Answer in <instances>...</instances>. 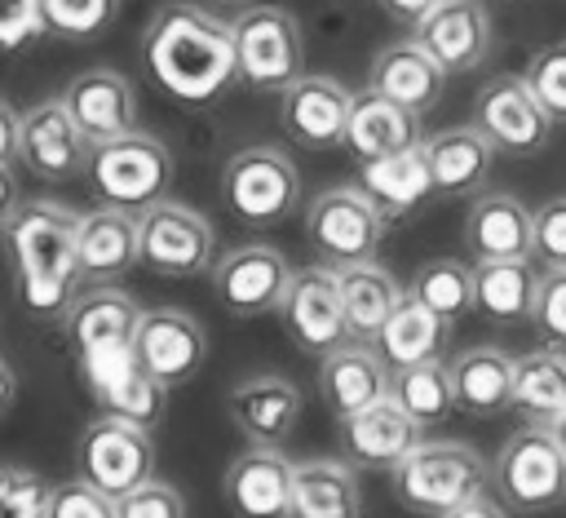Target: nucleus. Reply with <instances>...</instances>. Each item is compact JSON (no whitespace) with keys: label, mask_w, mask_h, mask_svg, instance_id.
Here are the masks:
<instances>
[{"label":"nucleus","mask_w":566,"mask_h":518,"mask_svg":"<svg viewBox=\"0 0 566 518\" xmlns=\"http://www.w3.org/2000/svg\"><path fill=\"white\" fill-rule=\"evenodd\" d=\"M142 58H146L150 80L186 106H208L239 80L230 22H221L203 4H186V0L164 4L146 22Z\"/></svg>","instance_id":"1"},{"label":"nucleus","mask_w":566,"mask_h":518,"mask_svg":"<svg viewBox=\"0 0 566 518\" xmlns=\"http://www.w3.org/2000/svg\"><path fill=\"white\" fill-rule=\"evenodd\" d=\"M75 226L80 213L57 199H18L0 230L13 266V288L35 319H62L80 297L84 274L75 257Z\"/></svg>","instance_id":"2"},{"label":"nucleus","mask_w":566,"mask_h":518,"mask_svg":"<svg viewBox=\"0 0 566 518\" xmlns=\"http://www.w3.org/2000/svg\"><path fill=\"white\" fill-rule=\"evenodd\" d=\"M389 487L402 509L424 514V518H447L473 500L486 496L491 487V465L455 438H424L394 474Z\"/></svg>","instance_id":"3"},{"label":"nucleus","mask_w":566,"mask_h":518,"mask_svg":"<svg viewBox=\"0 0 566 518\" xmlns=\"http://www.w3.org/2000/svg\"><path fill=\"white\" fill-rule=\"evenodd\" d=\"M88 186L102 204L124 213H146L150 204L168 199L172 186V155L155 133H124L111 142H97L88 151Z\"/></svg>","instance_id":"4"},{"label":"nucleus","mask_w":566,"mask_h":518,"mask_svg":"<svg viewBox=\"0 0 566 518\" xmlns=\"http://www.w3.org/2000/svg\"><path fill=\"white\" fill-rule=\"evenodd\" d=\"M234 71L256 93H283L305 75V35L283 4H243L230 22Z\"/></svg>","instance_id":"5"},{"label":"nucleus","mask_w":566,"mask_h":518,"mask_svg":"<svg viewBox=\"0 0 566 518\" xmlns=\"http://www.w3.org/2000/svg\"><path fill=\"white\" fill-rule=\"evenodd\" d=\"M491 483L509 509L544 514L566 500V447L553 425H522L495 456Z\"/></svg>","instance_id":"6"},{"label":"nucleus","mask_w":566,"mask_h":518,"mask_svg":"<svg viewBox=\"0 0 566 518\" xmlns=\"http://www.w3.org/2000/svg\"><path fill=\"white\" fill-rule=\"evenodd\" d=\"M137 261L164 279L208 274L217 261V230L199 208L159 199L137 213Z\"/></svg>","instance_id":"7"},{"label":"nucleus","mask_w":566,"mask_h":518,"mask_svg":"<svg viewBox=\"0 0 566 518\" xmlns=\"http://www.w3.org/2000/svg\"><path fill=\"white\" fill-rule=\"evenodd\" d=\"M226 208L248 226H274L301 204V173L279 146H243L221 168Z\"/></svg>","instance_id":"8"},{"label":"nucleus","mask_w":566,"mask_h":518,"mask_svg":"<svg viewBox=\"0 0 566 518\" xmlns=\"http://www.w3.org/2000/svg\"><path fill=\"white\" fill-rule=\"evenodd\" d=\"M385 235V217L371 208V199L358 186H327L305 204V239L318 252L323 266H358L376 261Z\"/></svg>","instance_id":"9"},{"label":"nucleus","mask_w":566,"mask_h":518,"mask_svg":"<svg viewBox=\"0 0 566 518\" xmlns=\"http://www.w3.org/2000/svg\"><path fill=\"white\" fill-rule=\"evenodd\" d=\"M75 469L102 496L124 500L128 491H137L142 483L155 478V438H150V429L128 425L119 416H97L80 434Z\"/></svg>","instance_id":"10"},{"label":"nucleus","mask_w":566,"mask_h":518,"mask_svg":"<svg viewBox=\"0 0 566 518\" xmlns=\"http://www.w3.org/2000/svg\"><path fill=\"white\" fill-rule=\"evenodd\" d=\"M473 128L491 142L495 155L526 159L539 155L553 137V120L531 93L526 75H495L473 97Z\"/></svg>","instance_id":"11"},{"label":"nucleus","mask_w":566,"mask_h":518,"mask_svg":"<svg viewBox=\"0 0 566 518\" xmlns=\"http://www.w3.org/2000/svg\"><path fill=\"white\" fill-rule=\"evenodd\" d=\"M279 319L283 328L292 332V341L323 359L332 350H340L349 336V319H345V301H340V279L332 266H305V270H292L287 279V292L279 301Z\"/></svg>","instance_id":"12"},{"label":"nucleus","mask_w":566,"mask_h":518,"mask_svg":"<svg viewBox=\"0 0 566 518\" xmlns=\"http://www.w3.org/2000/svg\"><path fill=\"white\" fill-rule=\"evenodd\" d=\"M208 274H212L217 301L230 314L256 319V314L279 310V301L287 292V279H292V266L274 244H239V248L221 252Z\"/></svg>","instance_id":"13"},{"label":"nucleus","mask_w":566,"mask_h":518,"mask_svg":"<svg viewBox=\"0 0 566 518\" xmlns=\"http://www.w3.org/2000/svg\"><path fill=\"white\" fill-rule=\"evenodd\" d=\"M137 323H142V305L115 283L84 288L71 301V310L62 314V328H66V341H71V354L80 367L111 359L119 350H133Z\"/></svg>","instance_id":"14"},{"label":"nucleus","mask_w":566,"mask_h":518,"mask_svg":"<svg viewBox=\"0 0 566 518\" xmlns=\"http://www.w3.org/2000/svg\"><path fill=\"white\" fill-rule=\"evenodd\" d=\"M133 354L164 390H177V385L199 376V367L208 359V332L186 310H172V305L142 310V323H137V336H133Z\"/></svg>","instance_id":"15"},{"label":"nucleus","mask_w":566,"mask_h":518,"mask_svg":"<svg viewBox=\"0 0 566 518\" xmlns=\"http://www.w3.org/2000/svg\"><path fill=\"white\" fill-rule=\"evenodd\" d=\"M88 151H93V142L80 133V124L71 120L62 97H44L31 111H22L18 159L40 182H71V177H80L88 168Z\"/></svg>","instance_id":"16"},{"label":"nucleus","mask_w":566,"mask_h":518,"mask_svg":"<svg viewBox=\"0 0 566 518\" xmlns=\"http://www.w3.org/2000/svg\"><path fill=\"white\" fill-rule=\"evenodd\" d=\"M416 40L438 58L447 75H464L491 58L495 27L482 0H442L433 13L416 22Z\"/></svg>","instance_id":"17"},{"label":"nucleus","mask_w":566,"mask_h":518,"mask_svg":"<svg viewBox=\"0 0 566 518\" xmlns=\"http://www.w3.org/2000/svg\"><path fill=\"white\" fill-rule=\"evenodd\" d=\"M349 97L354 93L336 75H301L292 89L279 93V120L287 137L305 151H336L345 146Z\"/></svg>","instance_id":"18"},{"label":"nucleus","mask_w":566,"mask_h":518,"mask_svg":"<svg viewBox=\"0 0 566 518\" xmlns=\"http://www.w3.org/2000/svg\"><path fill=\"white\" fill-rule=\"evenodd\" d=\"M292 478L296 460H287L279 447H248L226 465L221 491L234 518H287L292 509Z\"/></svg>","instance_id":"19"},{"label":"nucleus","mask_w":566,"mask_h":518,"mask_svg":"<svg viewBox=\"0 0 566 518\" xmlns=\"http://www.w3.org/2000/svg\"><path fill=\"white\" fill-rule=\"evenodd\" d=\"M88 394L102 403V416H119L128 425H142V429H155L164 421V398L168 390L137 363L133 350H119L111 359H97V363H84L80 367Z\"/></svg>","instance_id":"20"},{"label":"nucleus","mask_w":566,"mask_h":518,"mask_svg":"<svg viewBox=\"0 0 566 518\" xmlns=\"http://www.w3.org/2000/svg\"><path fill=\"white\" fill-rule=\"evenodd\" d=\"M340 443H345V456H349L354 469L394 474L424 443V429L394 398H380V403L340 421Z\"/></svg>","instance_id":"21"},{"label":"nucleus","mask_w":566,"mask_h":518,"mask_svg":"<svg viewBox=\"0 0 566 518\" xmlns=\"http://www.w3.org/2000/svg\"><path fill=\"white\" fill-rule=\"evenodd\" d=\"M301 390L287 381V376H274V372H256V376H243L230 398H226V412L234 421V429L256 443V447H279L296 421H301Z\"/></svg>","instance_id":"22"},{"label":"nucleus","mask_w":566,"mask_h":518,"mask_svg":"<svg viewBox=\"0 0 566 518\" xmlns=\"http://www.w3.org/2000/svg\"><path fill=\"white\" fill-rule=\"evenodd\" d=\"M62 106L71 111V120L80 124V133L97 146V142H111V137H124L133 133L137 124V97H133V84L111 71V66H88L80 71L66 89H62Z\"/></svg>","instance_id":"23"},{"label":"nucleus","mask_w":566,"mask_h":518,"mask_svg":"<svg viewBox=\"0 0 566 518\" xmlns=\"http://www.w3.org/2000/svg\"><path fill=\"white\" fill-rule=\"evenodd\" d=\"M389 376L394 367L380 359L371 341H345L340 350L318 359V394L340 421L389 398Z\"/></svg>","instance_id":"24"},{"label":"nucleus","mask_w":566,"mask_h":518,"mask_svg":"<svg viewBox=\"0 0 566 518\" xmlns=\"http://www.w3.org/2000/svg\"><path fill=\"white\" fill-rule=\"evenodd\" d=\"M367 89L385 93L389 102L424 115L442 102L447 93V71L438 66V58L411 35V40H394L385 44L376 58H371V71H367Z\"/></svg>","instance_id":"25"},{"label":"nucleus","mask_w":566,"mask_h":518,"mask_svg":"<svg viewBox=\"0 0 566 518\" xmlns=\"http://www.w3.org/2000/svg\"><path fill=\"white\" fill-rule=\"evenodd\" d=\"M424 115L389 102L385 93L376 89H358L349 97V120H345V146L358 155V159H380V155H402V151H416L424 146V128H420Z\"/></svg>","instance_id":"26"},{"label":"nucleus","mask_w":566,"mask_h":518,"mask_svg":"<svg viewBox=\"0 0 566 518\" xmlns=\"http://www.w3.org/2000/svg\"><path fill=\"white\" fill-rule=\"evenodd\" d=\"M464 252L473 261L531 257V208L509 190H482L464 213Z\"/></svg>","instance_id":"27"},{"label":"nucleus","mask_w":566,"mask_h":518,"mask_svg":"<svg viewBox=\"0 0 566 518\" xmlns=\"http://www.w3.org/2000/svg\"><path fill=\"white\" fill-rule=\"evenodd\" d=\"M75 257H80V274L93 283H111L124 270H133L137 266V213H124L111 204L80 213Z\"/></svg>","instance_id":"28"},{"label":"nucleus","mask_w":566,"mask_h":518,"mask_svg":"<svg viewBox=\"0 0 566 518\" xmlns=\"http://www.w3.org/2000/svg\"><path fill=\"white\" fill-rule=\"evenodd\" d=\"M424 164H429V186L433 195H478L491 177L495 151L491 142L464 124V128H442L433 137H424Z\"/></svg>","instance_id":"29"},{"label":"nucleus","mask_w":566,"mask_h":518,"mask_svg":"<svg viewBox=\"0 0 566 518\" xmlns=\"http://www.w3.org/2000/svg\"><path fill=\"white\" fill-rule=\"evenodd\" d=\"M358 514H363V487L349 460L336 456L296 460L287 518H358Z\"/></svg>","instance_id":"30"},{"label":"nucleus","mask_w":566,"mask_h":518,"mask_svg":"<svg viewBox=\"0 0 566 518\" xmlns=\"http://www.w3.org/2000/svg\"><path fill=\"white\" fill-rule=\"evenodd\" d=\"M371 208L394 221V217H407L416 213L433 186H429V164H424V146L416 151H402V155H380V159H358V182H354Z\"/></svg>","instance_id":"31"},{"label":"nucleus","mask_w":566,"mask_h":518,"mask_svg":"<svg viewBox=\"0 0 566 518\" xmlns=\"http://www.w3.org/2000/svg\"><path fill=\"white\" fill-rule=\"evenodd\" d=\"M513 367H517V359L500 345L464 350L455 363H447L455 407L469 416H500L504 407H513Z\"/></svg>","instance_id":"32"},{"label":"nucleus","mask_w":566,"mask_h":518,"mask_svg":"<svg viewBox=\"0 0 566 518\" xmlns=\"http://www.w3.org/2000/svg\"><path fill=\"white\" fill-rule=\"evenodd\" d=\"M451 341V323L442 314H433L429 305H420L411 292H402V301L394 305V314L385 319V328L376 332V350L389 367H411V363H429L442 359Z\"/></svg>","instance_id":"33"},{"label":"nucleus","mask_w":566,"mask_h":518,"mask_svg":"<svg viewBox=\"0 0 566 518\" xmlns=\"http://www.w3.org/2000/svg\"><path fill=\"white\" fill-rule=\"evenodd\" d=\"M539 274L531 257L513 261H473V310L491 323H526L535 310Z\"/></svg>","instance_id":"34"},{"label":"nucleus","mask_w":566,"mask_h":518,"mask_svg":"<svg viewBox=\"0 0 566 518\" xmlns=\"http://www.w3.org/2000/svg\"><path fill=\"white\" fill-rule=\"evenodd\" d=\"M340 301H345V319H349V336L354 341H376V332L385 328V319L394 314V305L402 301L398 279L376 266V261H358V266H340Z\"/></svg>","instance_id":"35"},{"label":"nucleus","mask_w":566,"mask_h":518,"mask_svg":"<svg viewBox=\"0 0 566 518\" xmlns=\"http://www.w3.org/2000/svg\"><path fill=\"white\" fill-rule=\"evenodd\" d=\"M513 407L526 425H553L566 412V350H531L517 354L513 367Z\"/></svg>","instance_id":"36"},{"label":"nucleus","mask_w":566,"mask_h":518,"mask_svg":"<svg viewBox=\"0 0 566 518\" xmlns=\"http://www.w3.org/2000/svg\"><path fill=\"white\" fill-rule=\"evenodd\" d=\"M389 398H394L420 429H433V425L451 421V412H455V390H451V372H447L442 359L411 363V367H394V376H389Z\"/></svg>","instance_id":"37"},{"label":"nucleus","mask_w":566,"mask_h":518,"mask_svg":"<svg viewBox=\"0 0 566 518\" xmlns=\"http://www.w3.org/2000/svg\"><path fill=\"white\" fill-rule=\"evenodd\" d=\"M420 305H429L433 314H442L447 323L460 319L464 310H473V266L455 261V257H433L411 274L407 288Z\"/></svg>","instance_id":"38"},{"label":"nucleus","mask_w":566,"mask_h":518,"mask_svg":"<svg viewBox=\"0 0 566 518\" xmlns=\"http://www.w3.org/2000/svg\"><path fill=\"white\" fill-rule=\"evenodd\" d=\"M119 13V0H44V22L62 40H93Z\"/></svg>","instance_id":"39"},{"label":"nucleus","mask_w":566,"mask_h":518,"mask_svg":"<svg viewBox=\"0 0 566 518\" xmlns=\"http://www.w3.org/2000/svg\"><path fill=\"white\" fill-rule=\"evenodd\" d=\"M526 84L553 124H566V44H544L526 62Z\"/></svg>","instance_id":"40"},{"label":"nucleus","mask_w":566,"mask_h":518,"mask_svg":"<svg viewBox=\"0 0 566 518\" xmlns=\"http://www.w3.org/2000/svg\"><path fill=\"white\" fill-rule=\"evenodd\" d=\"M49 478L27 465H0V518H44L49 514Z\"/></svg>","instance_id":"41"},{"label":"nucleus","mask_w":566,"mask_h":518,"mask_svg":"<svg viewBox=\"0 0 566 518\" xmlns=\"http://www.w3.org/2000/svg\"><path fill=\"white\" fill-rule=\"evenodd\" d=\"M531 328L548 350H566V270H544L539 274Z\"/></svg>","instance_id":"42"},{"label":"nucleus","mask_w":566,"mask_h":518,"mask_svg":"<svg viewBox=\"0 0 566 518\" xmlns=\"http://www.w3.org/2000/svg\"><path fill=\"white\" fill-rule=\"evenodd\" d=\"M531 261L544 270H566V195L531 213Z\"/></svg>","instance_id":"43"},{"label":"nucleus","mask_w":566,"mask_h":518,"mask_svg":"<svg viewBox=\"0 0 566 518\" xmlns=\"http://www.w3.org/2000/svg\"><path fill=\"white\" fill-rule=\"evenodd\" d=\"M40 35H49L44 0H0V53H18Z\"/></svg>","instance_id":"44"},{"label":"nucleus","mask_w":566,"mask_h":518,"mask_svg":"<svg viewBox=\"0 0 566 518\" xmlns=\"http://www.w3.org/2000/svg\"><path fill=\"white\" fill-rule=\"evenodd\" d=\"M44 518H119V514H115V500L111 496H102L84 478H71V483H57L53 487Z\"/></svg>","instance_id":"45"},{"label":"nucleus","mask_w":566,"mask_h":518,"mask_svg":"<svg viewBox=\"0 0 566 518\" xmlns=\"http://www.w3.org/2000/svg\"><path fill=\"white\" fill-rule=\"evenodd\" d=\"M115 514L119 518H186V500L177 487L150 478L137 491H128L124 500H115Z\"/></svg>","instance_id":"46"},{"label":"nucleus","mask_w":566,"mask_h":518,"mask_svg":"<svg viewBox=\"0 0 566 518\" xmlns=\"http://www.w3.org/2000/svg\"><path fill=\"white\" fill-rule=\"evenodd\" d=\"M18 124H22V115L0 97V164L18 159Z\"/></svg>","instance_id":"47"},{"label":"nucleus","mask_w":566,"mask_h":518,"mask_svg":"<svg viewBox=\"0 0 566 518\" xmlns=\"http://www.w3.org/2000/svg\"><path fill=\"white\" fill-rule=\"evenodd\" d=\"M438 4H442V0H380V9H385L389 18H398V22H411V27H416L424 13H433Z\"/></svg>","instance_id":"48"},{"label":"nucleus","mask_w":566,"mask_h":518,"mask_svg":"<svg viewBox=\"0 0 566 518\" xmlns=\"http://www.w3.org/2000/svg\"><path fill=\"white\" fill-rule=\"evenodd\" d=\"M13 208H18V182H13V168L0 164V230H4V221H9Z\"/></svg>","instance_id":"49"},{"label":"nucleus","mask_w":566,"mask_h":518,"mask_svg":"<svg viewBox=\"0 0 566 518\" xmlns=\"http://www.w3.org/2000/svg\"><path fill=\"white\" fill-rule=\"evenodd\" d=\"M447 518H509L491 496H482V500H473V505H464V509H455V514H447Z\"/></svg>","instance_id":"50"},{"label":"nucleus","mask_w":566,"mask_h":518,"mask_svg":"<svg viewBox=\"0 0 566 518\" xmlns=\"http://www.w3.org/2000/svg\"><path fill=\"white\" fill-rule=\"evenodd\" d=\"M13 398H18V372L0 359V416L13 407Z\"/></svg>","instance_id":"51"},{"label":"nucleus","mask_w":566,"mask_h":518,"mask_svg":"<svg viewBox=\"0 0 566 518\" xmlns=\"http://www.w3.org/2000/svg\"><path fill=\"white\" fill-rule=\"evenodd\" d=\"M553 434H557V443H562V447H566V412H562V416H557V421H553Z\"/></svg>","instance_id":"52"},{"label":"nucleus","mask_w":566,"mask_h":518,"mask_svg":"<svg viewBox=\"0 0 566 518\" xmlns=\"http://www.w3.org/2000/svg\"><path fill=\"white\" fill-rule=\"evenodd\" d=\"M217 4H248V0H217Z\"/></svg>","instance_id":"53"}]
</instances>
